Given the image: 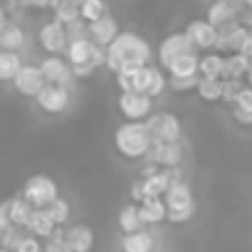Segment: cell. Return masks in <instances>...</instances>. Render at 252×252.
<instances>
[{"instance_id": "4", "label": "cell", "mask_w": 252, "mask_h": 252, "mask_svg": "<svg viewBox=\"0 0 252 252\" xmlns=\"http://www.w3.org/2000/svg\"><path fill=\"white\" fill-rule=\"evenodd\" d=\"M146 126L154 136V144H178L181 139V121L171 111H158L146 119Z\"/></svg>"}, {"instance_id": "11", "label": "cell", "mask_w": 252, "mask_h": 252, "mask_svg": "<svg viewBox=\"0 0 252 252\" xmlns=\"http://www.w3.org/2000/svg\"><path fill=\"white\" fill-rule=\"evenodd\" d=\"M40 69H42L47 84H60V87H69V84H72V77H74L72 64H69L67 60L57 57V55L45 57V60L40 62Z\"/></svg>"}, {"instance_id": "19", "label": "cell", "mask_w": 252, "mask_h": 252, "mask_svg": "<svg viewBox=\"0 0 252 252\" xmlns=\"http://www.w3.org/2000/svg\"><path fill=\"white\" fill-rule=\"evenodd\" d=\"M67 245L72 252H92L94 247V232L87 225H72L67 230Z\"/></svg>"}, {"instance_id": "48", "label": "cell", "mask_w": 252, "mask_h": 252, "mask_svg": "<svg viewBox=\"0 0 252 252\" xmlns=\"http://www.w3.org/2000/svg\"><path fill=\"white\" fill-rule=\"evenodd\" d=\"M0 252H13V250H5V247H3V250H0Z\"/></svg>"}, {"instance_id": "44", "label": "cell", "mask_w": 252, "mask_h": 252, "mask_svg": "<svg viewBox=\"0 0 252 252\" xmlns=\"http://www.w3.org/2000/svg\"><path fill=\"white\" fill-rule=\"evenodd\" d=\"M237 20H240V25H242V28H247V30H252V8H247V10H242V15H240Z\"/></svg>"}, {"instance_id": "45", "label": "cell", "mask_w": 252, "mask_h": 252, "mask_svg": "<svg viewBox=\"0 0 252 252\" xmlns=\"http://www.w3.org/2000/svg\"><path fill=\"white\" fill-rule=\"evenodd\" d=\"M242 55L252 60V30H250V35H247V42H245V50H242Z\"/></svg>"}, {"instance_id": "1", "label": "cell", "mask_w": 252, "mask_h": 252, "mask_svg": "<svg viewBox=\"0 0 252 252\" xmlns=\"http://www.w3.org/2000/svg\"><path fill=\"white\" fill-rule=\"evenodd\" d=\"M149 60H151V45L136 32H121L106 47V69L111 74L149 67Z\"/></svg>"}, {"instance_id": "31", "label": "cell", "mask_w": 252, "mask_h": 252, "mask_svg": "<svg viewBox=\"0 0 252 252\" xmlns=\"http://www.w3.org/2000/svg\"><path fill=\"white\" fill-rule=\"evenodd\" d=\"M222 89H225V79L200 77V82H198V96L203 101H218V99H222Z\"/></svg>"}, {"instance_id": "10", "label": "cell", "mask_w": 252, "mask_h": 252, "mask_svg": "<svg viewBox=\"0 0 252 252\" xmlns=\"http://www.w3.org/2000/svg\"><path fill=\"white\" fill-rule=\"evenodd\" d=\"M186 35L195 50H213L215 52V47H218V28L210 25L208 20H190L186 28Z\"/></svg>"}, {"instance_id": "24", "label": "cell", "mask_w": 252, "mask_h": 252, "mask_svg": "<svg viewBox=\"0 0 252 252\" xmlns=\"http://www.w3.org/2000/svg\"><path fill=\"white\" fill-rule=\"evenodd\" d=\"M171 186H173V181H171V176H168V171H166V168H161L158 173H154V176L144 178L146 198H163V195L168 193V188H171Z\"/></svg>"}, {"instance_id": "3", "label": "cell", "mask_w": 252, "mask_h": 252, "mask_svg": "<svg viewBox=\"0 0 252 252\" xmlns=\"http://www.w3.org/2000/svg\"><path fill=\"white\" fill-rule=\"evenodd\" d=\"M35 210H45L50 203H55L60 198V188L55 183V178L45 176V173H37V176H30L23 186V193H20Z\"/></svg>"}, {"instance_id": "20", "label": "cell", "mask_w": 252, "mask_h": 252, "mask_svg": "<svg viewBox=\"0 0 252 252\" xmlns=\"http://www.w3.org/2000/svg\"><path fill=\"white\" fill-rule=\"evenodd\" d=\"M139 208H141V218L146 225H156V222L168 220V205L163 198H146Z\"/></svg>"}, {"instance_id": "5", "label": "cell", "mask_w": 252, "mask_h": 252, "mask_svg": "<svg viewBox=\"0 0 252 252\" xmlns=\"http://www.w3.org/2000/svg\"><path fill=\"white\" fill-rule=\"evenodd\" d=\"M35 208L23 198V195H15V198H8L3 200V205H0V230H8V227H20L25 230L30 218H32Z\"/></svg>"}, {"instance_id": "6", "label": "cell", "mask_w": 252, "mask_h": 252, "mask_svg": "<svg viewBox=\"0 0 252 252\" xmlns=\"http://www.w3.org/2000/svg\"><path fill=\"white\" fill-rule=\"evenodd\" d=\"M119 111L126 116V121H146L154 111V96L136 92L119 94Z\"/></svg>"}, {"instance_id": "43", "label": "cell", "mask_w": 252, "mask_h": 252, "mask_svg": "<svg viewBox=\"0 0 252 252\" xmlns=\"http://www.w3.org/2000/svg\"><path fill=\"white\" fill-rule=\"evenodd\" d=\"M235 121L242 124V126H252V111H245V109L235 106Z\"/></svg>"}, {"instance_id": "46", "label": "cell", "mask_w": 252, "mask_h": 252, "mask_svg": "<svg viewBox=\"0 0 252 252\" xmlns=\"http://www.w3.org/2000/svg\"><path fill=\"white\" fill-rule=\"evenodd\" d=\"M247 87H252V67H250V72H247Z\"/></svg>"}, {"instance_id": "12", "label": "cell", "mask_w": 252, "mask_h": 252, "mask_svg": "<svg viewBox=\"0 0 252 252\" xmlns=\"http://www.w3.org/2000/svg\"><path fill=\"white\" fill-rule=\"evenodd\" d=\"M69 87H60V84H47L40 96L35 99L37 106L47 114H62L67 106H69Z\"/></svg>"}, {"instance_id": "29", "label": "cell", "mask_w": 252, "mask_h": 252, "mask_svg": "<svg viewBox=\"0 0 252 252\" xmlns=\"http://www.w3.org/2000/svg\"><path fill=\"white\" fill-rule=\"evenodd\" d=\"M250 67H252V60L245 57L242 52L227 55L225 57V79H242V77H247Z\"/></svg>"}, {"instance_id": "34", "label": "cell", "mask_w": 252, "mask_h": 252, "mask_svg": "<svg viewBox=\"0 0 252 252\" xmlns=\"http://www.w3.org/2000/svg\"><path fill=\"white\" fill-rule=\"evenodd\" d=\"M168 87V79H166V74L158 69V67H151V82H149V96H158L163 89Z\"/></svg>"}, {"instance_id": "33", "label": "cell", "mask_w": 252, "mask_h": 252, "mask_svg": "<svg viewBox=\"0 0 252 252\" xmlns=\"http://www.w3.org/2000/svg\"><path fill=\"white\" fill-rule=\"evenodd\" d=\"M45 210H47V215L52 218V222H55L57 227H62V225L69 220V203H67L64 198H57V200L50 203Z\"/></svg>"}, {"instance_id": "35", "label": "cell", "mask_w": 252, "mask_h": 252, "mask_svg": "<svg viewBox=\"0 0 252 252\" xmlns=\"http://www.w3.org/2000/svg\"><path fill=\"white\" fill-rule=\"evenodd\" d=\"M13 252H45V245L35 235H23L20 242L13 247Z\"/></svg>"}, {"instance_id": "7", "label": "cell", "mask_w": 252, "mask_h": 252, "mask_svg": "<svg viewBox=\"0 0 252 252\" xmlns=\"http://www.w3.org/2000/svg\"><path fill=\"white\" fill-rule=\"evenodd\" d=\"M40 45L47 55H67V47H69V35H67V25L57 23V20H50L40 28Z\"/></svg>"}, {"instance_id": "9", "label": "cell", "mask_w": 252, "mask_h": 252, "mask_svg": "<svg viewBox=\"0 0 252 252\" xmlns=\"http://www.w3.org/2000/svg\"><path fill=\"white\" fill-rule=\"evenodd\" d=\"M188 52H198V50L193 47V42L188 40V35H186V32H173V35H168V37L158 45V62H161L163 69H168L178 57H183V55H188Z\"/></svg>"}, {"instance_id": "38", "label": "cell", "mask_w": 252, "mask_h": 252, "mask_svg": "<svg viewBox=\"0 0 252 252\" xmlns=\"http://www.w3.org/2000/svg\"><path fill=\"white\" fill-rule=\"evenodd\" d=\"M240 92H242V84H240V79H225L222 101H227V104H232V106H235V101H237Z\"/></svg>"}, {"instance_id": "42", "label": "cell", "mask_w": 252, "mask_h": 252, "mask_svg": "<svg viewBox=\"0 0 252 252\" xmlns=\"http://www.w3.org/2000/svg\"><path fill=\"white\" fill-rule=\"evenodd\" d=\"M131 198L141 205L144 200H146V190H144V181H136L134 186H131Z\"/></svg>"}, {"instance_id": "21", "label": "cell", "mask_w": 252, "mask_h": 252, "mask_svg": "<svg viewBox=\"0 0 252 252\" xmlns=\"http://www.w3.org/2000/svg\"><path fill=\"white\" fill-rule=\"evenodd\" d=\"M25 230H28L30 235L40 237V240H50V237H52V232L57 230V225L52 222V218L47 215V210H35Z\"/></svg>"}, {"instance_id": "22", "label": "cell", "mask_w": 252, "mask_h": 252, "mask_svg": "<svg viewBox=\"0 0 252 252\" xmlns=\"http://www.w3.org/2000/svg\"><path fill=\"white\" fill-rule=\"evenodd\" d=\"M144 218H141V208L139 205H124L119 210V227L126 232V235H131V232H139L144 230Z\"/></svg>"}, {"instance_id": "40", "label": "cell", "mask_w": 252, "mask_h": 252, "mask_svg": "<svg viewBox=\"0 0 252 252\" xmlns=\"http://www.w3.org/2000/svg\"><path fill=\"white\" fill-rule=\"evenodd\" d=\"M193 213H195V208H193V210H181V213H173V210H168V222H173V225L188 222V220L193 218Z\"/></svg>"}, {"instance_id": "32", "label": "cell", "mask_w": 252, "mask_h": 252, "mask_svg": "<svg viewBox=\"0 0 252 252\" xmlns=\"http://www.w3.org/2000/svg\"><path fill=\"white\" fill-rule=\"evenodd\" d=\"M104 15H106V3H104V0H84V3H82V20L96 23Z\"/></svg>"}, {"instance_id": "27", "label": "cell", "mask_w": 252, "mask_h": 252, "mask_svg": "<svg viewBox=\"0 0 252 252\" xmlns=\"http://www.w3.org/2000/svg\"><path fill=\"white\" fill-rule=\"evenodd\" d=\"M200 77L210 79H225V55L220 52H208L200 57Z\"/></svg>"}, {"instance_id": "15", "label": "cell", "mask_w": 252, "mask_h": 252, "mask_svg": "<svg viewBox=\"0 0 252 252\" xmlns=\"http://www.w3.org/2000/svg\"><path fill=\"white\" fill-rule=\"evenodd\" d=\"M119 35H121V32H119V25H116V20H114L111 15H104L101 20L89 23V40H92L94 45L104 47V50H106Z\"/></svg>"}, {"instance_id": "17", "label": "cell", "mask_w": 252, "mask_h": 252, "mask_svg": "<svg viewBox=\"0 0 252 252\" xmlns=\"http://www.w3.org/2000/svg\"><path fill=\"white\" fill-rule=\"evenodd\" d=\"M149 158H151L154 166H161V168H178L181 161H183V149H181V144H154Z\"/></svg>"}, {"instance_id": "41", "label": "cell", "mask_w": 252, "mask_h": 252, "mask_svg": "<svg viewBox=\"0 0 252 252\" xmlns=\"http://www.w3.org/2000/svg\"><path fill=\"white\" fill-rule=\"evenodd\" d=\"M45 252H72L69 250V245H67V240H47V245H45Z\"/></svg>"}, {"instance_id": "39", "label": "cell", "mask_w": 252, "mask_h": 252, "mask_svg": "<svg viewBox=\"0 0 252 252\" xmlns=\"http://www.w3.org/2000/svg\"><path fill=\"white\" fill-rule=\"evenodd\" d=\"M237 109H245V111H252V87H242L237 101H235Z\"/></svg>"}, {"instance_id": "14", "label": "cell", "mask_w": 252, "mask_h": 252, "mask_svg": "<svg viewBox=\"0 0 252 252\" xmlns=\"http://www.w3.org/2000/svg\"><path fill=\"white\" fill-rule=\"evenodd\" d=\"M149 82H151V67H141V69H129L116 74V87L121 94L126 92H136V94H146L149 92Z\"/></svg>"}, {"instance_id": "2", "label": "cell", "mask_w": 252, "mask_h": 252, "mask_svg": "<svg viewBox=\"0 0 252 252\" xmlns=\"http://www.w3.org/2000/svg\"><path fill=\"white\" fill-rule=\"evenodd\" d=\"M114 146L126 158H144L154 149V136L146 121H124L114 131Z\"/></svg>"}, {"instance_id": "8", "label": "cell", "mask_w": 252, "mask_h": 252, "mask_svg": "<svg viewBox=\"0 0 252 252\" xmlns=\"http://www.w3.org/2000/svg\"><path fill=\"white\" fill-rule=\"evenodd\" d=\"M247 35H250V30L242 28L240 20H235V23H230L225 28H218V47H215V52H220L225 57L242 52L245 42H247Z\"/></svg>"}, {"instance_id": "18", "label": "cell", "mask_w": 252, "mask_h": 252, "mask_svg": "<svg viewBox=\"0 0 252 252\" xmlns=\"http://www.w3.org/2000/svg\"><path fill=\"white\" fill-rule=\"evenodd\" d=\"M163 200H166V205H168V210H173V213H181V210H193L195 208V203H193V193H190V188H188V183H173L171 188H168V193L163 195Z\"/></svg>"}, {"instance_id": "25", "label": "cell", "mask_w": 252, "mask_h": 252, "mask_svg": "<svg viewBox=\"0 0 252 252\" xmlns=\"http://www.w3.org/2000/svg\"><path fill=\"white\" fill-rule=\"evenodd\" d=\"M52 13H55L57 23L72 25L74 20L82 18V5L77 3V0H55V3H52Z\"/></svg>"}, {"instance_id": "16", "label": "cell", "mask_w": 252, "mask_h": 252, "mask_svg": "<svg viewBox=\"0 0 252 252\" xmlns=\"http://www.w3.org/2000/svg\"><path fill=\"white\" fill-rule=\"evenodd\" d=\"M240 15H242V10L235 3H230V0H213V5L208 8L205 20L210 25H215V28H225V25L235 23Z\"/></svg>"}, {"instance_id": "13", "label": "cell", "mask_w": 252, "mask_h": 252, "mask_svg": "<svg viewBox=\"0 0 252 252\" xmlns=\"http://www.w3.org/2000/svg\"><path fill=\"white\" fill-rule=\"evenodd\" d=\"M15 89L20 92V94H25V96H40V92L47 87V79H45V74H42V69L40 67H23L20 69V74L15 77Z\"/></svg>"}, {"instance_id": "36", "label": "cell", "mask_w": 252, "mask_h": 252, "mask_svg": "<svg viewBox=\"0 0 252 252\" xmlns=\"http://www.w3.org/2000/svg\"><path fill=\"white\" fill-rule=\"evenodd\" d=\"M67 35H69V42H77V40H89V23L87 20H74L72 25H67Z\"/></svg>"}, {"instance_id": "30", "label": "cell", "mask_w": 252, "mask_h": 252, "mask_svg": "<svg viewBox=\"0 0 252 252\" xmlns=\"http://www.w3.org/2000/svg\"><path fill=\"white\" fill-rule=\"evenodd\" d=\"M25 64L20 62V55L18 52H0V79L3 82H15V77L20 74Z\"/></svg>"}, {"instance_id": "23", "label": "cell", "mask_w": 252, "mask_h": 252, "mask_svg": "<svg viewBox=\"0 0 252 252\" xmlns=\"http://www.w3.org/2000/svg\"><path fill=\"white\" fill-rule=\"evenodd\" d=\"M171 77H198L200 74V60L198 52H188L183 57H178L171 67H168Z\"/></svg>"}, {"instance_id": "37", "label": "cell", "mask_w": 252, "mask_h": 252, "mask_svg": "<svg viewBox=\"0 0 252 252\" xmlns=\"http://www.w3.org/2000/svg\"><path fill=\"white\" fill-rule=\"evenodd\" d=\"M198 82H200V77H168V87H171L173 92L198 89Z\"/></svg>"}, {"instance_id": "47", "label": "cell", "mask_w": 252, "mask_h": 252, "mask_svg": "<svg viewBox=\"0 0 252 252\" xmlns=\"http://www.w3.org/2000/svg\"><path fill=\"white\" fill-rule=\"evenodd\" d=\"M245 5H247V8H252V0H245Z\"/></svg>"}, {"instance_id": "26", "label": "cell", "mask_w": 252, "mask_h": 252, "mask_svg": "<svg viewBox=\"0 0 252 252\" xmlns=\"http://www.w3.org/2000/svg\"><path fill=\"white\" fill-rule=\"evenodd\" d=\"M121 250L124 252H151L154 250V235L149 230H139V232H131V235H124Z\"/></svg>"}, {"instance_id": "28", "label": "cell", "mask_w": 252, "mask_h": 252, "mask_svg": "<svg viewBox=\"0 0 252 252\" xmlns=\"http://www.w3.org/2000/svg\"><path fill=\"white\" fill-rule=\"evenodd\" d=\"M25 45V32L20 25H13V23H5L3 30H0V47L5 52H18L20 47Z\"/></svg>"}, {"instance_id": "49", "label": "cell", "mask_w": 252, "mask_h": 252, "mask_svg": "<svg viewBox=\"0 0 252 252\" xmlns=\"http://www.w3.org/2000/svg\"><path fill=\"white\" fill-rule=\"evenodd\" d=\"M77 3H79V5H82V3H84V0H77Z\"/></svg>"}]
</instances>
